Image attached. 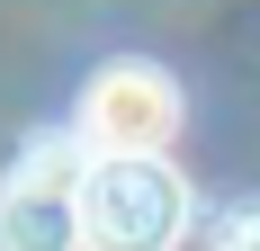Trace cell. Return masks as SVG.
I'll list each match as a JSON object with an SVG mask.
<instances>
[{
  "mask_svg": "<svg viewBox=\"0 0 260 251\" xmlns=\"http://www.w3.org/2000/svg\"><path fill=\"white\" fill-rule=\"evenodd\" d=\"M81 233H90V251H180V233H188V179L171 171L161 152H90Z\"/></svg>",
  "mask_w": 260,
  "mask_h": 251,
  "instance_id": "cell-1",
  "label": "cell"
},
{
  "mask_svg": "<svg viewBox=\"0 0 260 251\" xmlns=\"http://www.w3.org/2000/svg\"><path fill=\"white\" fill-rule=\"evenodd\" d=\"M180 125V90L153 63H108L81 90V144L90 152H161Z\"/></svg>",
  "mask_w": 260,
  "mask_h": 251,
  "instance_id": "cell-3",
  "label": "cell"
},
{
  "mask_svg": "<svg viewBox=\"0 0 260 251\" xmlns=\"http://www.w3.org/2000/svg\"><path fill=\"white\" fill-rule=\"evenodd\" d=\"M81 189H90L81 135H36L0 179V251H90Z\"/></svg>",
  "mask_w": 260,
  "mask_h": 251,
  "instance_id": "cell-2",
  "label": "cell"
},
{
  "mask_svg": "<svg viewBox=\"0 0 260 251\" xmlns=\"http://www.w3.org/2000/svg\"><path fill=\"white\" fill-rule=\"evenodd\" d=\"M198 251H260V198H242V206H224L207 225V242Z\"/></svg>",
  "mask_w": 260,
  "mask_h": 251,
  "instance_id": "cell-4",
  "label": "cell"
}]
</instances>
